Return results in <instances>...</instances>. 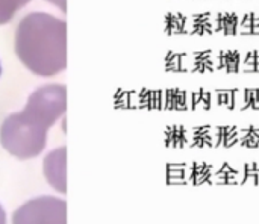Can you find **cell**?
<instances>
[{
  "label": "cell",
  "mask_w": 259,
  "mask_h": 224,
  "mask_svg": "<svg viewBox=\"0 0 259 224\" xmlns=\"http://www.w3.org/2000/svg\"><path fill=\"white\" fill-rule=\"evenodd\" d=\"M12 224H67V203L56 197H37L12 215Z\"/></svg>",
  "instance_id": "3957f363"
},
{
  "label": "cell",
  "mask_w": 259,
  "mask_h": 224,
  "mask_svg": "<svg viewBox=\"0 0 259 224\" xmlns=\"http://www.w3.org/2000/svg\"><path fill=\"white\" fill-rule=\"evenodd\" d=\"M46 177L55 189L65 192V150L58 149L50 153L44 162Z\"/></svg>",
  "instance_id": "277c9868"
},
{
  "label": "cell",
  "mask_w": 259,
  "mask_h": 224,
  "mask_svg": "<svg viewBox=\"0 0 259 224\" xmlns=\"http://www.w3.org/2000/svg\"><path fill=\"white\" fill-rule=\"evenodd\" d=\"M29 2L31 0H0V24L9 23L16 12Z\"/></svg>",
  "instance_id": "5b68a950"
},
{
  "label": "cell",
  "mask_w": 259,
  "mask_h": 224,
  "mask_svg": "<svg viewBox=\"0 0 259 224\" xmlns=\"http://www.w3.org/2000/svg\"><path fill=\"white\" fill-rule=\"evenodd\" d=\"M218 171H220V173H224V174H227V173H230V171H232V168H230V165H229L227 162H224V164L222 165V168H220V170H218Z\"/></svg>",
  "instance_id": "5bb4252c"
},
{
  "label": "cell",
  "mask_w": 259,
  "mask_h": 224,
  "mask_svg": "<svg viewBox=\"0 0 259 224\" xmlns=\"http://www.w3.org/2000/svg\"><path fill=\"white\" fill-rule=\"evenodd\" d=\"M16 53L32 73L49 77L67 67V23L47 12H31L16 32Z\"/></svg>",
  "instance_id": "7a4b0ae2"
},
{
  "label": "cell",
  "mask_w": 259,
  "mask_h": 224,
  "mask_svg": "<svg viewBox=\"0 0 259 224\" xmlns=\"http://www.w3.org/2000/svg\"><path fill=\"white\" fill-rule=\"evenodd\" d=\"M252 23H253V12L250 14H245L241 24L238 27H245V29H249V27H252Z\"/></svg>",
  "instance_id": "9c48e42d"
},
{
  "label": "cell",
  "mask_w": 259,
  "mask_h": 224,
  "mask_svg": "<svg viewBox=\"0 0 259 224\" xmlns=\"http://www.w3.org/2000/svg\"><path fill=\"white\" fill-rule=\"evenodd\" d=\"M240 70V62L227 58V67H226V73H238Z\"/></svg>",
  "instance_id": "52a82bcc"
},
{
  "label": "cell",
  "mask_w": 259,
  "mask_h": 224,
  "mask_svg": "<svg viewBox=\"0 0 259 224\" xmlns=\"http://www.w3.org/2000/svg\"><path fill=\"white\" fill-rule=\"evenodd\" d=\"M245 184L258 185L259 184V174H245V177L242 180V185H245Z\"/></svg>",
  "instance_id": "8fae6325"
},
{
  "label": "cell",
  "mask_w": 259,
  "mask_h": 224,
  "mask_svg": "<svg viewBox=\"0 0 259 224\" xmlns=\"http://www.w3.org/2000/svg\"><path fill=\"white\" fill-rule=\"evenodd\" d=\"M234 91L235 88L226 90V108L227 109H234Z\"/></svg>",
  "instance_id": "ba28073f"
},
{
  "label": "cell",
  "mask_w": 259,
  "mask_h": 224,
  "mask_svg": "<svg viewBox=\"0 0 259 224\" xmlns=\"http://www.w3.org/2000/svg\"><path fill=\"white\" fill-rule=\"evenodd\" d=\"M185 91H179L177 90L176 93V109H181V111H186V105H185Z\"/></svg>",
  "instance_id": "8992f818"
},
{
  "label": "cell",
  "mask_w": 259,
  "mask_h": 224,
  "mask_svg": "<svg viewBox=\"0 0 259 224\" xmlns=\"http://www.w3.org/2000/svg\"><path fill=\"white\" fill-rule=\"evenodd\" d=\"M191 100H193V111H196V106L200 103V100H202V93H200V90L199 91H194L193 94H191Z\"/></svg>",
  "instance_id": "7c38bea8"
},
{
  "label": "cell",
  "mask_w": 259,
  "mask_h": 224,
  "mask_svg": "<svg viewBox=\"0 0 259 224\" xmlns=\"http://www.w3.org/2000/svg\"><path fill=\"white\" fill-rule=\"evenodd\" d=\"M47 2H50V3H53L56 8H59V9H62L64 12H65V9H67V6H65V3H67V0H47Z\"/></svg>",
  "instance_id": "4fadbf2b"
},
{
  "label": "cell",
  "mask_w": 259,
  "mask_h": 224,
  "mask_svg": "<svg viewBox=\"0 0 259 224\" xmlns=\"http://www.w3.org/2000/svg\"><path fill=\"white\" fill-rule=\"evenodd\" d=\"M242 72H244V73L256 72V68H255V65H244V67H242Z\"/></svg>",
  "instance_id": "2e32d148"
},
{
  "label": "cell",
  "mask_w": 259,
  "mask_h": 224,
  "mask_svg": "<svg viewBox=\"0 0 259 224\" xmlns=\"http://www.w3.org/2000/svg\"><path fill=\"white\" fill-rule=\"evenodd\" d=\"M67 108V90L52 83L34 91L21 112L9 115L0 129L2 146L20 159L39 155L47 143V131Z\"/></svg>",
  "instance_id": "6da1fadb"
},
{
  "label": "cell",
  "mask_w": 259,
  "mask_h": 224,
  "mask_svg": "<svg viewBox=\"0 0 259 224\" xmlns=\"http://www.w3.org/2000/svg\"><path fill=\"white\" fill-rule=\"evenodd\" d=\"M0 224H6V214L3 211L2 205H0Z\"/></svg>",
  "instance_id": "9a60e30c"
},
{
  "label": "cell",
  "mask_w": 259,
  "mask_h": 224,
  "mask_svg": "<svg viewBox=\"0 0 259 224\" xmlns=\"http://www.w3.org/2000/svg\"><path fill=\"white\" fill-rule=\"evenodd\" d=\"M0 75H2V64H0Z\"/></svg>",
  "instance_id": "e0dca14e"
},
{
  "label": "cell",
  "mask_w": 259,
  "mask_h": 224,
  "mask_svg": "<svg viewBox=\"0 0 259 224\" xmlns=\"http://www.w3.org/2000/svg\"><path fill=\"white\" fill-rule=\"evenodd\" d=\"M200 93H202V102L206 105V108L209 109L211 108V97H212V94L209 93V91H204L203 88H200Z\"/></svg>",
  "instance_id": "30bf717a"
}]
</instances>
